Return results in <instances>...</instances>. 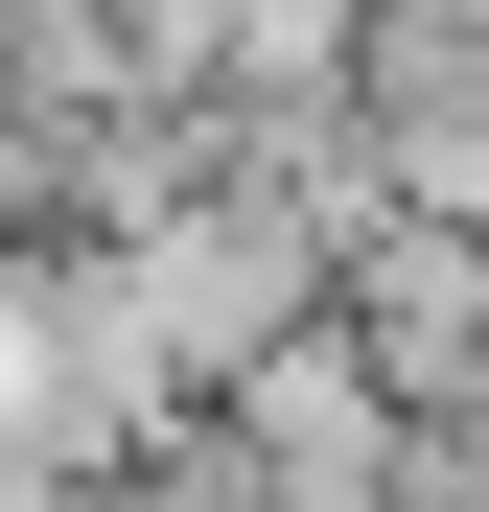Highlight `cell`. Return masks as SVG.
<instances>
[{"label": "cell", "instance_id": "obj_1", "mask_svg": "<svg viewBox=\"0 0 489 512\" xmlns=\"http://www.w3.org/2000/svg\"><path fill=\"white\" fill-rule=\"evenodd\" d=\"M210 419H233V466H257V512H350V489H396V443H420V396H396L350 326H280L257 373H210Z\"/></svg>", "mask_w": 489, "mask_h": 512}, {"label": "cell", "instance_id": "obj_2", "mask_svg": "<svg viewBox=\"0 0 489 512\" xmlns=\"http://www.w3.org/2000/svg\"><path fill=\"white\" fill-rule=\"evenodd\" d=\"M350 512H443V489H420V466H396V489H350Z\"/></svg>", "mask_w": 489, "mask_h": 512}]
</instances>
